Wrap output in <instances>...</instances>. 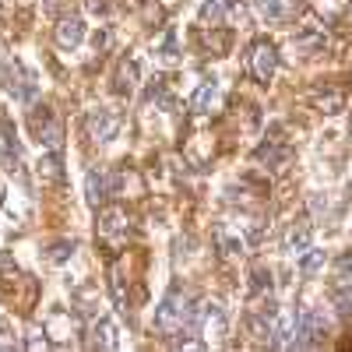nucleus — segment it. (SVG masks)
<instances>
[{
  "mask_svg": "<svg viewBox=\"0 0 352 352\" xmlns=\"http://www.w3.org/2000/svg\"><path fill=\"white\" fill-rule=\"evenodd\" d=\"M155 331L162 338L176 335H194L197 331V307H194V292L184 285H173L162 303L155 307Z\"/></svg>",
  "mask_w": 352,
  "mask_h": 352,
  "instance_id": "1",
  "label": "nucleus"
},
{
  "mask_svg": "<svg viewBox=\"0 0 352 352\" xmlns=\"http://www.w3.org/2000/svg\"><path fill=\"white\" fill-rule=\"evenodd\" d=\"M96 212H99L96 215V240L109 257H116L127 247L131 232H134L131 215H127V208H120V204H102V208H96Z\"/></svg>",
  "mask_w": 352,
  "mask_h": 352,
  "instance_id": "2",
  "label": "nucleus"
},
{
  "mask_svg": "<svg viewBox=\"0 0 352 352\" xmlns=\"http://www.w3.org/2000/svg\"><path fill=\"white\" fill-rule=\"evenodd\" d=\"M212 240H215V250L222 261H236L243 257L254 240H257V222L254 219H229V222H219L215 232H212Z\"/></svg>",
  "mask_w": 352,
  "mask_h": 352,
  "instance_id": "3",
  "label": "nucleus"
},
{
  "mask_svg": "<svg viewBox=\"0 0 352 352\" xmlns=\"http://www.w3.org/2000/svg\"><path fill=\"white\" fill-rule=\"evenodd\" d=\"M197 335L204 345H222L229 335V314L222 307V300H204L197 307Z\"/></svg>",
  "mask_w": 352,
  "mask_h": 352,
  "instance_id": "4",
  "label": "nucleus"
},
{
  "mask_svg": "<svg viewBox=\"0 0 352 352\" xmlns=\"http://www.w3.org/2000/svg\"><path fill=\"white\" fill-rule=\"evenodd\" d=\"M275 71H278V50L268 39H254L247 50V74L257 85H268L275 78Z\"/></svg>",
  "mask_w": 352,
  "mask_h": 352,
  "instance_id": "5",
  "label": "nucleus"
},
{
  "mask_svg": "<svg viewBox=\"0 0 352 352\" xmlns=\"http://www.w3.org/2000/svg\"><path fill=\"white\" fill-rule=\"evenodd\" d=\"M28 124H32V134H36V141L43 144L46 152H60L64 148V127L53 116L50 106H36L32 116H28Z\"/></svg>",
  "mask_w": 352,
  "mask_h": 352,
  "instance_id": "6",
  "label": "nucleus"
},
{
  "mask_svg": "<svg viewBox=\"0 0 352 352\" xmlns=\"http://www.w3.org/2000/svg\"><path fill=\"white\" fill-rule=\"evenodd\" d=\"M331 303L342 320L352 317V254L338 257L335 264V278H331Z\"/></svg>",
  "mask_w": 352,
  "mask_h": 352,
  "instance_id": "7",
  "label": "nucleus"
},
{
  "mask_svg": "<svg viewBox=\"0 0 352 352\" xmlns=\"http://www.w3.org/2000/svg\"><path fill=\"white\" fill-rule=\"evenodd\" d=\"M328 335V320L317 307H303L296 314V349H310V345H320Z\"/></svg>",
  "mask_w": 352,
  "mask_h": 352,
  "instance_id": "8",
  "label": "nucleus"
},
{
  "mask_svg": "<svg viewBox=\"0 0 352 352\" xmlns=\"http://www.w3.org/2000/svg\"><path fill=\"white\" fill-rule=\"evenodd\" d=\"M85 131L96 144H109L116 134H120V116H116L113 109H106V106H92L85 113Z\"/></svg>",
  "mask_w": 352,
  "mask_h": 352,
  "instance_id": "9",
  "label": "nucleus"
},
{
  "mask_svg": "<svg viewBox=\"0 0 352 352\" xmlns=\"http://www.w3.org/2000/svg\"><path fill=\"white\" fill-rule=\"evenodd\" d=\"M4 92L14 96L18 102H28V99L36 96V74L25 71L18 60H8L4 64Z\"/></svg>",
  "mask_w": 352,
  "mask_h": 352,
  "instance_id": "10",
  "label": "nucleus"
},
{
  "mask_svg": "<svg viewBox=\"0 0 352 352\" xmlns=\"http://www.w3.org/2000/svg\"><path fill=\"white\" fill-rule=\"evenodd\" d=\"M116 194V173H109V169H92L85 176V197H88V204L92 208H102V201L106 197H113Z\"/></svg>",
  "mask_w": 352,
  "mask_h": 352,
  "instance_id": "11",
  "label": "nucleus"
},
{
  "mask_svg": "<svg viewBox=\"0 0 352 352\" xmlns=\"http://www.w3.org/2000/svg\"><path fill=\"white\" fill-rule=\"evenodd\" d=\"M292 46H296L303 56H317V53H324V50L331 46L328 28H324V25H317V21H310V25H303L300 32L292 36Z\"/></svg>",
  "mask_w": 352,
  "mask_h": 352,
  "instance_id": "12",
  "label": "nucleus"
},
{
  "mask_svg": "<svg viewBox=\"0 0 352 352\" xmlns=\"http://www.w3.org/2000/svg\"><path fill=\"white\" fill-rule=\"evenodd\" d=\"M310 243H314L310 219H296V222L285 226V232H282V250L285 254H303V250H310Z\"/></svg>",
  "mask_w": 352,
  "mask_h": 352,
  "instance_id": "13",
  "label": "nucleus"
},
{
  "mask_svg": "<svg viewBox=\"0 0 352 352\" xmlns=\"http://www.w3.org/2000/svg\"><path fill=\"white\" fill-rule=\"evenodd\" d=\"M257 162L264 169H272V173H285L292 166V148L285 141H264L257 148Z\"/></svg>",
  "mask_w": 352,
  "mask_h": 352,
  "instance_id": "14",
  "label": "nucleus"
},
{
  "mask_svg": "<svg viewBox=\"0 0 352 352\" xmlns=\"http://www.w3.org/2000/svg\"><path fill=\"white\" fill-rule=\"evenodd\" d=\"M243 18V8H240V0H204L201 4V25L204 28H212V25H222L226 18Z\"/></svg>",
  "mask_w": 352,
  "mask_h": 352,
  "instance_id": "15",
  "label": "nucleus"
},
{
  "mask_svg": "<svg viewBox=\"0 0 352 352\" xmlns=\"http://www.w3.org/2000/svg\"><path fill=\"white\" fill-rule=\"evenodd\" d=\"M53 39H56L60 50H78L81 39H85V21L74 18V14H64L60 21H56V28H53Z\"/></svg>",
  "mask_w": 352,
  "mask_h": 352,
  "instance_id": "16",
  "label": "nucleus"
},
{
  "mask_svg": "<svg viewBox=\"0 0 352 352\" xmlns=\"http://www.w3.org/2000/svg\"><path fill=\"white\" fill-rule=\"evenodd\" d=\"M310 102H314V109H320V113H328V116H335V113H342L345 109V92L338 85H317L314 92H310Z\"/></svg>",
  "mask_w": 352,
  "mask_h": 352,
  "instance_id": "17",
  "label": "nucleus"
},
{
  "mask_svg": "<svg viewBox=\"0 0 352 352\" xmlns=\"http://www.w3.org/2000/svg\"><path fill=\"white\" fill-rule=\"evenodd\" d=\"M138 78H141L138 60H134V56H124V60L116 64V74H113V92H116V96H134Z\"/></svg>",
  "mask_w": 352,
  "mask_h": 352,
  "instance_id": "18",
  "label": "nucleus"
},
{
  "mask_svg": "<svg viewBox=\"0 0 352 352\" xmlns=\"http://www.w3.org/2000/svg\"><path fill=\"white\" fill-rule=\"evenodd\" d=\"M215 106H219V78H208V81H204L197 92H194V99H190V113L208 116Z\"/></svg>",
  "mask_w": 352,
  "mask_h": 352,
  "instance_id": "19",
  "label": "nucleus"
},
{
  "mask_svg": "<svg viewBox=\"0 0 352 352\" xmlns=\"http://www.w3.org/2000/svg\"><path fill=\"white\" fill-rule=\"evenodd\" d=\"M272 349H296V314H282L272 328Z\"/></svg>",
  "mask_w": 352,
  "mask_h": 352,
  "instance_id": "20",
  "label": "nucleus"
},
{
  "mask_svg": "<svg viewBox=\"0 0 352 352\" xmlns=\"http://www.w3.org/2000/svg\"><path fill=\"white\" fill-rule=\"evenodd\" d=\"M92 349H116L120 345V335H116V320L113 317H99L92 324Z\"/></svg>",
  "mask_w": 352,
  "mask_h": 352,
  "instance_id": "21",
  "label": "nucleus"
},
{
  "mask_svg": "<svg viewBox=\"0 0 352 352\" xmlns=\"http://www.w3.org/2000/svg\"><path fill=\"white\" fill-rule=\"evenodd\" d=\"M272 300V272L268 264H254L250 268V303Z\"/></svg>",
  "mask_w": 352,
  "mask_h": 352,
  "instance_id": "22",
  "label": "nucleus"
},
{
  "mask_svg": "<svg viewBox=\"0 0 352 352\" xmlns=\"http://www.w3.org/2000/svg\"><path fill=\"white\" fill-rule=\"evenodd\" d=\"M285 11H289V0H254V14H257L264 25L285 21Z\"/></svg>",
  "mask_w": 352,
  "mask_h": 352,
  "instance_id": "23",
  "label": "nucleus"
},
{
  "mask_svg": "<svg viewBox=\"0 0 352 352\" xmlns=\"http://www.w3.org/2000/svg\"><path fill=\"white\" fill-rule=\"evenodd\" d=\"M324 264H328V254L324 250H303L300 254V275L303 278H314L324 272Z\"/></svg>",
  "mask_w": 352,
  "mask_h": 352,
  "instance_id": "24",
  "label": "nucleus"
},
{
  "mask_svg": "<svg viewBox=\"0 0 352 352\" xmlns=\"http://www.w3.org/2000/svg\"><path fill=\"white\" fill-rule=\"evenodd\" d=\"M39 180H43V184H60V180H64L60 152H50L46 159H39Z\"/></svg>",
  "mask_w": 352,
  "mask_h": 352,
  "instance_id": "25",
  "label": "nucleus"
},
{
  "mask_svg": "<svg viewBox=\"0 0 352 352\" xmlns=\"http://www.w3.org/2000/svg\"><path fill=\"white\" fill-rule=\"evenodd\" d=\"M201 43H204V50H212L215 56H222L229 50V32H219V25H212V32L208 28L201 32Z\"/></svg>",
  "mask_w": 352,
  "mask_h": 352,
  "instance_id": "26",
  "label": "nucleus"
},
{
  "mask_svg": "<svg viewBox=\"0 0 352 352\" xmlns=\"http://www.w3.org/2000/svg\"><path fill=\"white\" fill-rule=\"evenodd\" d=\"M148 102H152V106H169V92H166V81H162V78H155V81L148 85Z\"/></svg>",
  "mask_w": 352,
  "mask_h": 352,
  "instance_id": "27",
  "label": "nucleus"
},
{
  "mask_svg": "<svg viewBox=\"0 0 352 352\" xmlns=\"http://www.w3.org/2000/svg\"><path fill=\"white\" fill-rule=\"evenodd\" d=\"M67 257H74V240H60V243H53V250H50V261H67Z\"/></svg>",
  "mask_w": 352,
  "mask_h": 352,
  "instance_id": "28",
  "label": "nucleus"
},
{
  "mask_svg": "<svg viewBox=\"0 0 352 352\" xmlns=\"http://www.w3.org/2000/svg\"><path fill=\"white\" fill-rule=\"evenodd\" d=\"M21 345H25V349H46V345H50V338H46V331H36V328H32Z\"/></svg>",
  "mask_w": 352,
  "mask_h": 352,
  "instance_id": "29",
  "label": "nucleus"
},
{
  "mask_svg": "<svg viewBox=\"0 0 352 352\" xmlns=\"http://www.w3.org/2000/svg\"><path fill=\"white\" fill-rule=\"evenodd\" d=\"M88 11H92V14H109L113 11V0H88Z\"/></svg>",
  "mask_w": 352,
  "mask_h": 352,
  "instance_id": "30",
  "label": "nucleus"
},
{
  "mask_svg": "<svg viewBox=\"0 0 352 352\" xmlns=\"http://www.w3.org/2000/svg\"><path fill=\"white\" fill-rule=\"evenodd\" d=\"M109 46V32H96V50H106Z\"/></svg>",
  "mask_w": 352,
  "mask_h": 352,
  "instance_id": "31",
  "label": "nucleus"
},
{
  "mask_svg": "<svg viewBox=\"0 0 352 352\" xmlns=\"http://www.w3.org/2000/svg\"><path fill=\"white\" fill-rule=\"evenodd\" d=\"M0 204H4V184H0Z\"/></svg>",
  "mask_w": 352,
  "mask_h": 352,
  "instance_id": "32",
  "label": "nucleus"
},
{
  "mask_svg": "<svg viewBox=\"0 0 352 352\" xmlns=\"http://www.w3.org/2000/svg\"><path fill=\"white\" fill-rule=\"evenodd\" d=\"M349 138H352V116H349Z\"/></svg>",
  "mask_w": 352,
  "mask_h": 352,
  "instance_id": "33",
  "label": "nucleus"
}]
</instances>
